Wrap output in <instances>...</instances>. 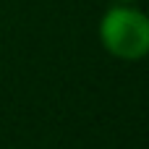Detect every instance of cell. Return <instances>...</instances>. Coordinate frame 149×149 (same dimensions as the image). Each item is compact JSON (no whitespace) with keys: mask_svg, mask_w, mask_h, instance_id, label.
I'll return each instance as SVG.
<instances>
[{"mask_svg":"<svg viewBox=\"0 0 149 149\" xmlns=\"http://www.w3.org/2000/svg\"><path fill=\"white\" fill-rule=\"evenodd\" d=\"M102 42L118 58H141L149 52V18L131 8H115L102 21Z\"/></svg>","mask_w":149,"mask_h":149,"instance_id":"1","label":"cell"}]
</instances>
